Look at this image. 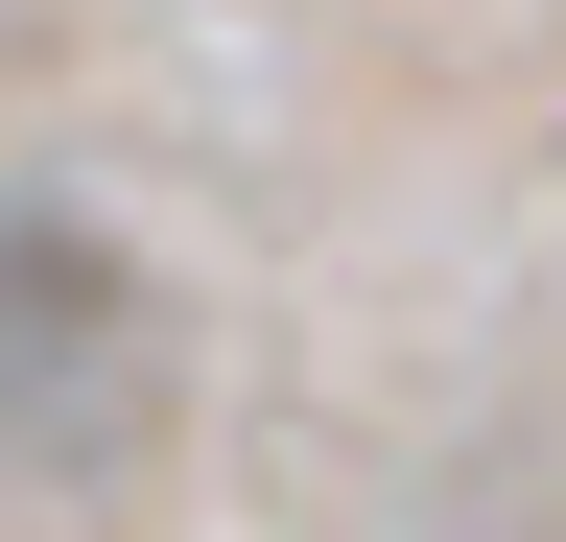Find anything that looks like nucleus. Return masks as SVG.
<instances>
[{"label": "nucleus", "instance_id": "nucleus-1", "mask_svg": "<svg viewBox=\"0 0 566 542\" xmlns=\"http://www.w3.org/2000/svg\"><path fill=\"white\" fill-rule=\"evenodd\" d=\"M166 401H189V330L142 284V236L71 189H0V496H118Z\"/></svg>", "mask_w": 566, "mask_h": 542}]
</instances>
